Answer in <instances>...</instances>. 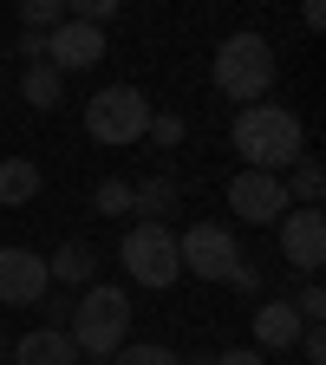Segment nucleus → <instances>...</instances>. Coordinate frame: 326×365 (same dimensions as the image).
Here are the masks:
<instances>
[{"instance_id": "f257e3e1", "label": "nucleus", "mask_w": 326, "mask_h": 365, "mask_svg": "<svg viewBox=\"0 0 326 365\" xmlns=\"http://www.w3.org/2000/svg\"><path fill=\"white\" fill-rule=\"evenodd\" d=\"M228 137H235V157H248V170H268V176H281L307 157V124L287 105H242Z\"/></svg>"}, {"instance_id": "f03ea898", "label": "nucleus", "mask_w": 326, "mask_h": 365, "mask_svg": "<svg viewBox=\"0 0 326 365\" xmlns=\"http://www.w3.org/2000/svg\"><path fill=\"white\" fill-rule=\"evenodd\" d=\"M215 91L222 98H235V105H261L268 91H274V46L261 33H228L215 46V66H209Z\"/></svg>"}, {"instance_id": "7ed1b4c3", "label": "nucleus", "mask_w": 326, "mask_h": 365, "mask_svg": "<svg viewBox=\"0 0 326 365\" xmlns=\"http://www.w3.org/2000/svg\"><path fill=\"white\" fill-rule=\"evenodd\" d=\"M66 339H72L85 359H111V352L131 339V294H124V287H98V281H91V287L78 294V307H72Z\"/></svg>"}, {"instance_id": "20e7f679", "label": "nucleus", "mask_w": 326, "mask_h": 365, "mask_svg": "<svg viewBox=\"0 0 326 365\" xmlns=\"http://www.w3.org/2000/svg\"><path fill=\"white\" fill-rule=\"evenodd\" d=\"M151 98L137 85H105L98 98L85 105V130H91V144H105V150H124V144H144V124H151Z\"/></svg>"}, {"instance_id": "39448f33", "label": "nucleus", "mask_w": 326, "mask_h": 365, "mask_svg": "<svg viewBox=\"0 0 326 365\" xmlns=\"http://www.w3.org/2000/svg\"><path fill=\"white\" fill-rule=\"evenodd\" d=\"M118 261L131 267L137 287H176V274H183L176 228H170V222H131L124 242H118Z\"/></svg>"}, {"instance_id": "423d86ee", "label": "nucleus", "mask_w": 326, "mask_h": 365, "mask_svg": "<svg viewBox=\"0 0 326 365\" xmlns=\"http://www.w3.org/2000/svg\"><path fill=\"white\" fill-rule=\"evenodd\" d=\"M176 255H183V267L196 274V281H228L248 255H242V242H235V228H222V222H190L176 235Z\"/></svg>"}, {"instance_id": "0eeeda50", "label": "nucleus", "mask_w": 326, "mask_h": 365, "mask_svg": "<svg viewBox=\"0 0 326 365\" xmlns=\"http://www.w3.org/2000/svg\"><path fill=\"white\" fill-rule=\"evenodd\" d=\"M228 209H235V222L248 228H274L294 202H287V182L268 176V170H235L228 176Z\"/></svg>"}, {"instance_id": "6e6552de", "label": "nucleus", "mask_w": 326, "mask_h": 365, "mask_svg": "<svg viewBox=\"0 0 326 365\" xmlns=\"http://www.w3.org/2000/svg\"><path fill=\"white\" fill-rule=\"evenodd\" d=\"M274 235H281L287 267H300L307 281H313L320 261H326V215H320V202H294L281 222H274Z\"/></svg>"}, {"instance_id": "1a4fd4ad", "label": "nucleus", "mask_w": 326, "mask_h": 365, "mask_svg": "<svg viewBox=\"0 0 326 365\" xmlns=\"http://www.w3.org/2000/svg\"><path fill=\"white\" fill-rule=\"evenodd\" d=\"M105 59V26H85V20H59L46 33V66L53 72H91Z\"/></svg>"}, {"instance_id": "9d476101", "label": "nucleus", "mask_w": 326, "mask_h": 365, "mask_svg": "<svg viewBox=\"0 0 326 365\" xmlns=\"http://www.w3.org/2000/svg\"><path fill=\"white\" fill-rule=\"evenodd\" d=\"M46 294H53V281H46V255L0 248V300H7V307H39Z\"/></svg>"}, {"instance_id": "9b49d317", "label": "nucleus", "mask_w": 326, "mask_h": 365, "mask_svg": "<svg viewBox=\"0 0 326 365\" xmlns=\"http://www.w3.org/2000/svg\"><path fill=\"white\" fill-rule=\"evenodd\" d=\"M300 327H307V319L294 313V300H261L255 307V346L261 352H294L300 346Z\"/></svg>"}, {"instance_id": "f8f14e48", "label": "nucleus", "mask_w": 326, "mask_h": 365, "mask_svg": "<svg viewBox=\"0 0 326 365\" xmlns=\"http://www.w3.org/2000/svg\"><path fill=\"white\" fill-rule=\"evenodd\" d=\"M14 365H78V346L66 339V327H33L26 339L7 346Z\"/></svg>"}, {"instance_id": "ddd939ff", "label": "nucleus", "mask_w": 326, "mask_h": 365, "mask_svg": "<svg viewBox=\"0 0 326 365\" xmlns=\"http://www.w3.org/2000/svg\"><path fill=\"white\" fill-rule=\"evenodd\" d=\"M91 274H98V248L91 242H66L59 255H46V281L53 287H91Z\"/></svg>"}, {"instance_id": "4468645a", "label": "nucleus", "mask_w": 326, "mask_h": 365, "mask_svg": "<svg viewBox=\"0 0 326 365\" xmlns=\"http://www.w3.org/2000/svg\"><path fill=\"white\" fill-rule=\"evenodd\" d=\"M39 190H46V176L33 157H0V209H26Z\"/></svg>"}, {"instance_id": "2eb2a0df", "label": "nucleus", "mask_w": 326, "mask_h": 365, "mask_svg": "<svg viewBox=\"0 0 326 365\" xmlns=\"http://www.w3.org/2000/svg\"><path fill=\"white\" fill-rule=\"evenodd\" d=\"M176 176H137L131 182V209H137V222H163L170 209H176Z\"/></svg>"}, {"instance_id": "dca6fc26", "label": "nucleus", "mask_w": 326, "mask_h": 365, "mask_svg": "<svg viewBox=\"0 0 326 365\" xmlns=\"http://www.w3.org/2000/svg\"><path fill=\"white\" fill-rule=\"evenodd\" d=\"M20 91H26L33 111H59V98H66V72H53L46 59H33V66L20 72Z\"/></svg>"}, {"instance_id": "f3484780", "label": "nucleus", "mask_w": 326, "mask_h": 365, "mask_svg": "<svg viewBox=\"0 0 326 365\" xmlns=\"http://www.w3.org/2000/svg\"><path fill=\"white\" fill-rule=\"evenodd\" d=\"M320 196H326V170L313 157H300L294 163V182H287V202H320Z\"/></svg>"}, {"instance_id": "a211bd4d", "label": "nucleus", "mask_w": 326, "mask_h": 365, "mask_svg": "<svg viewBox=\"0 0 326 365\" xmlns=\"http://www.w3.org/2000/svg\"><path fill=\"white\" fill-rule=\"evenodd\" d=\"M91 209L98 215H131V176H105L98 190H91Z\"/></svg>"}, {"instance_id": "6ab92c4d", "label": "nucleus", "mask_w": 326, "mask_h": 365, "mask_svg": "<svg viewBox=\"0 0 326 365\" xmlns=\"http://www.w3.org/2000/svg\"><path fill=\"white\" fill-rule=\"evenodd\" d=\"M111 359H118V365H183V359H176L170 346H151V339H124V346H118Z\"/></svg>"}, {"instance_id": "aec40b11", "label": "nucleus", "mask_w": 326, "mask_h": 365, "mask_svg": "<svg viewBox=\"0 0 326 365\" xmlns=\"http://www.w3.org/2000/svg\"><path fill=\"white\" fill-rule=\"evenodd\" d=\"M66 20V0H20V26H33V33H53Z\"/></svg>"}, {"instance_id": "412c9836", "label": "nucleus", "mask_w": 326, "mask_h": 365, "mask_svg": "<svg viewBox=\"0 0 326 365\" xmlns=\"http://www.w3.org/2000/svg\"><path fill=\"white\" fill-rule=\"evenodd\" d=\"M118 7H124V0H66V20H85V26H105V20H118Z\"/></svg>"}, {"instance_id": "4be33fe9", "label": "nucleus", "mask_w": 326, "mask_h": 365, "mask_svg": "<svg viewBox=\"0 0 326 365\" xmlns=\"http://www.w3.org/2000/svg\"><path fill=\"white\" fill-rule=\"evenodd\" d=\"M144 137H151V144H163V150H170V144H183V118H176V111H151Z\"/></svg>"}, {"instance_id": "5701e85b", "label": "nucleus", "mask_w": 326, "mask_h": 365, "mask_svg": "<svg viewBox=\"0 0 326 365\" xmlns=\"http://www.w3.org/2000/svg\"><path fill=\"white\" fill-rule=\"evenodd\" d=\"M294 313H300V319H307V327H313V319L326 313V287H320V281H307V287L294 294Z\"/></svg>"}, {"instance_id": "b1692460", "label": "nucleus", "mask_w": 326, "mask_h": 365, "mask_svg": "<svg viewBox=\"0 0 326 365\" xmlns=\"http://www.w3.org/2000/svg\"><path fill=\"white\" fill-rule=\"evenodd\" d=\"M300 352H307V365H326V333H320V319H313V327H300Z\"/></svg>"}, {"instance_id": "393cba45", "label": "nucleus", "mask_w": 326, "mask_h": 365, "mask_svg": "<svg viewBox=\"0 0 326 365\" xmlns=\"http://www.w3.org/2000/svg\"><path fill=\"white\" fill-rule=\"evenodd\" d=\"M33 59H46V33L20 26V66H33Z\"/></svg>"}, {"instance_id": "a878e982", "label": "nucleus", "mask_w": 326, "mask_h": 365, "mask_svg": "<svg viewBox=\"0 0 326 365\" xmlns=\"http://www.w3.org/2000/svg\"><path fill=\"white\" fill-rule=\"evenodd\" d=\"M228 287H242V294H255V287H261V267H255V261H242L235 274H228Z\"/></svg>"}, {"instance_id": "bb28decb", "label": "nucleus", "mask_w": 326, "mask_h": 365, "mask_svg": "<svg viewBox=\"0 0 326 365\" xmlns=\"http://www.w3.org/2000/svg\"><path fill=\"white\" fill-rule=\"evenodd\" d=\"M215 365H268V359H261V352H255V346H228V352H222V359H215Z\"/></svg>"}, {"instance_id": "cd10ccee", "label": "nucleus", "mask_w": 326, "mask_h": 365, "mask_svg": "<svg viewBox=\"0 0 326 365\" xmlns=\"http://www.w3.org/2000/svg\"><path fill=\"white\" fill-rule=\"evenodd\" d=\"M300 14H307V26H326V0H300Z\"/></svg>"}, {"instance_id": "c85d7f7f", "label": "nucleus", "mask_w": 326, "mask_h": 365, "mask_svg": "<svg viewBox=\"0 0 326 365\" xmlns=\"http://www.w3.org/2000/svg\"><path fill=\"white\" fill-rule=\"evenodd\" d=\"M7 346H14V339H7V333H0V365H7Z\"/></svg>"}]
</instances>
